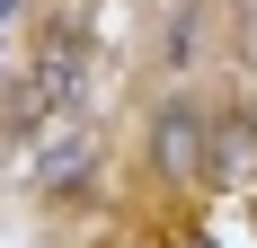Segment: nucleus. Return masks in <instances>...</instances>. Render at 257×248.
I'll list each match as a JSON object with an SVG mask.
<instances>
[{
    "instance_id": "obj_1",
    "label": "nucleus",
    "mask_w": 257,
    "mask_h": 248,
    "mask_svg": "<svg viewBox=\"0 0 257 248\" xmlns=\"http://www.w3.org/2000/svg\"><path fill=\"white\" fill-rule=\"evenodd\" d=\"M160 160H169V169H195V115H169V124H160Z\"/></svg>"
}]
</instances>
